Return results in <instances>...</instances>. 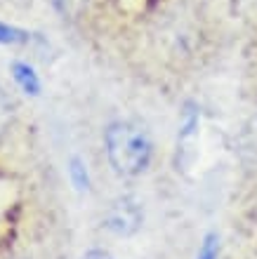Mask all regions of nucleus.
<instances>
[{"label":"nucleus","instance_id":"1","mask_svg":"<svg viewBox=\"0 0 257 259\" xmlns=\"http://www.w3.org/2000/svg\"><path fill=\"white\" fill-rule=\"evenodd\" d=\"M104 153L121 177H139L154 160V142L146 127L135 120H114L104 130Z\"/></svg>","mask_w":257,"mask_h":259},{"label":"nucleus","instance_id":"2","mask_svg":"<svg viewBox=\"0 0 257 259\" xmlns=\"http://www.w3.org/2000/svg\"><path fill=\"white\" fill-rule=\"evenodd\" d=\"M142 222H144L142 205L130 196L116 198L114 203L108 205L106 214H104V219H102L104 229H106L108 233L118 236V238L135 236V233L142 229Z\"/></svg>","mask_w":257,"mask_h":259},{"label":"nucleus","instance_id":"3","mask_svg":"<svg viewBox=\"0 0 257 259\" xmlns=\"http://www.w3.org/2000/svg\"><path fill=\"white\" fill-rule=\"evenodd\" d=\"M198 125H201V113H198V106L194 102L184 104L182 111V120H179V135H177V153H184L189 151L187 146L191 144V139L198 135Z\"/></svg>","mask_w":257,"mask_h":259},{"label":"nucleus","instance_id":"4","mask_svg":"<svg viewBox=\"0 0 257 259\" xmlns=\"http://www.w3.org/2000/svg\"><path fill=\"white\" fill-rule=\"evenodd\" d=\"M10 73H12L17 88L28 97H38L43 92V82H41V75L35 73V68L31 66L28 62H12L10 66Z\"/></svg>","mask_w":257,"mask_h":259},{"label":"nucleus","instance_id":"5","mask_svg":"<svg viewBox=\"0 0 257 259\" xmlns=\"http://www.w3.org/2000/svg\"><path fill=\"white\" fill-rule=\"evenodd\" d=\"M68 179H71V184H74L76 191H90V186H92V177H90V170H88V163L83 160L81 156H74L68 160Z\"/></svg>","mask_w":257,"mask_h":259},{"label":"nucleus","instance_id":"6","mask_svg":"<svg viewBox=\"0 0 257 259\" xmlns=\"http://www.w3.org/2000/svg\"><path fill=\"white\" fill-rule=\"evenodd\" d=\"M31 40H33V33H28L26 28L0 21V45H28Z\"/></svg>","mask_w":257,"mask_h":259},{"label":"nucleus","instance_id":"7","mask_svg":"<svg viewBox=\"0 0 257 259\" xmlns=\"http://www.w3.org/2000/svg\"><path fill=\"white\" fill-rule=\"evenodd\" d=\"M219 254H222V240H219V236L215 231L205 233L201 245H198L196 259H219Z\"/></svg>","mask_w":257,"mask_h":259},{"label":"nucleus","instance_id":"8","mask_svg":"<svg viewBox=\"0 0 257 259\" xmlns=\"http://www.w3.org/2000/svg\"><path fill=\"white\" fill-rule=\"evenodd\" d=\"M10 127H12V102L5 95V90L0 88V142L7 137Z\"/></svg>","mask_w":257,"mask_h":259},{"label":"nucleus","instance_id":"9","mask_svg":"<svg viewBox=\"0 0 257 259\" xmlns=\"http://www.w3.org/2000/svg\"><path fill=\"white\" fill-rule=\"evenodd\" d=\"M83 3H85V0H52V7L66 19V17H74V14L81 10Z\"/></svg>","mask_w":257,"mask_h":259},{"label":"nucleus","instance_id":"10","mask_svg":"<svg viewBox=\"0 0 257 259\" xmlns=\"http://www.w3.org/2000/svg\"><path fill=\"white\" fill-rule=\"evenodd\" d=\"M83 259H116L111 252H106V250H99V247H95V250H88V252L83 254Z\"/></svg>","mask_w":257,"mask_h":259},{"label":"nucleus","instance_id":"11","mask_svg":"<svg viewBox=\"0 0 257 259\" xmlns=\"http://www.w3.org/2000/svg\"><path fill=\"white\" fill-rule=\"evenodd\" d=\"M156 3H158V0H146V10H154Z\"/></svg>","mask_w":257,"mask_h":259}]
</instances>
